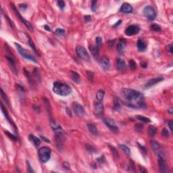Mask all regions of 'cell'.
<instances>
[{
	"label": "cell",
	"instance_id": "cell-1",
	"mask_svg": "<svg viewBox=\"0 0 173 173\" xmlns=\"http://www.w3.org/2000/svg\"><path fill=\"white\" fill-rule=\"evenodd\" d=\"M123 101L129 107L133 108H145L144 96L137 90L125 88L120 91Z\"/></svg>",
	"mask_w": 173,
	"mask_h": 173
},
{
	"label": "cell",
	"instance_id": "cell-2",
	"mask_svg": "<svg viewBox=\"0 0 173 173\" xmlns=\"http://www.w3.org/2000/svg\"><path fill=\"white\" fill-rule=\"evenodd\" d=\"M53 91L60 96H67L72 92V89L68 85L60 81H55L53 84Z\"/></svg>",
	"mask_w": 173,
	"mask_h": 173
},
{
	"label": "cell",
	"instance_id": "cell-3",
	"mask_svg": "<svg viewBox=\"0 0 173 173\" xmlns=\"http://www.w3.org/2000/svg\"><path fill=\"white\" fill-rule=\"evenodd\" d=\"M6 47H5V50H6V52H7V55H6V59H7V61L8 62V64L10 65V68L11 70L15 75H18V71H17L16 68V58L13 55V53L11 52V51L9 49V47L7 46V44L5 45Z\"/></svg>",
	"mask_w": 173,
	"mask_h": 173
},
{
	"label": "cell",
	"instance_id": "cell-4",
	"mask_svg": "<svg viewBox=\"0 0 173 173\" xmlns=\"http://www.w3.org/2000/svg\"><path fill=\"white\" fill-rule=\"evenodd\" d=\"M51 150L47 147H42L38 151L39 159L43 163H45L50 159Z\"/></svg>",
	"mask_w": 173,
	"mask_h": 173
},
{
	"label": "cell",
	"instance_id": "cell-5",
	"mask_svg": "<svg viewBox=\"0 0 173 173\" xmlns=\"http://www.w3.org/2000/svg\"><path fill=\"white\" fill-rule=\"evenodd\" d=\"M14 44L15 45H16V49L17 50H18V53L20 54L21 56H22L23 58L27 59V60L31 61V62H33L35 63H37V60L35 59V58L33 57V56L30 53V52H29V51L25 49L24 48H23V47L18 43H14Z\"/></svg>",
	"mask_w": 173,
	"mask_h": 173
},
{
	"label": "cell",
	"instance_id": "cell-6",
	"mask_svg": "<svg viewBox=\"0 0 173 173\" xmlns=\"http://www.w3.org/2000/svg\"><path fill=\"white\" fill-rule=\"evenodd\" d=\"M10 6H11V7H12V10L14 11V14H16V16L18 18H19V20H20V21L23 23V24L26 26V27L28 28V29H29L30 31H33V27L32 26V24L29 22L28 20H27L26 19H24L23 17L22 16L21 14H20L19 11L18 10V9H17L16 7V6H15L13 3H10Z\"/></svg>",
	"mask_w": 173,
	"mask_h": 173
},
{
	"label": "cell",
	"instance_id": "cell-7",
	"mask_svg": "<svg viewBox=\"0 0 173 173\" xmlns=\"http://www.w3.org/2000/svg\"><path fill=\"white\" fill-rule=\"evenodd\" d=\"M143 15L149 20H154L156 17V12L154 7L147 5L143 9Z\"/></svg>",
	"mask_w": 173,
	"mask_h": 173
},
{
	"label": "cell",
	"instance_id": "cell-8",
	"mask_svg": "<svg viewBox=\"0 0 173 173\" xmlns=\"http://www.w3.org/2000/svg\"><path fill=\"white\" fill-rule=\"evenodd\" d=\"M75 50H76L77 55H79L81 59L85 60V61H89L90 56H89V53H87V51H86L85 47H83V46L78 45L76 47Z\"/></svg>",
	"mask_w": 173,
	"mask_h": 173
},
{
	"label": "cell",
	"instance_id": "cell-9",
	"mask_svg": "<svg viewBox=\"0 0 173 173\" xmlns=\"http://www.w3.org/2000/svg\"><path fill=\"white\" fill-rule=\"evenodd\" d=\"M158 166L160 172L162 173H166L168 172V166L162 155L160 154H158Z\"/></svg>",
	"mask_w": 173,
	"mask_h": 173
},
{
	"label": "cell",
	"instance_id": "cell-10",
	"mask_svg": "<svg viewBox=\"0 0 173 173\" xmlns=\"http://www.w3.org/2000/svg\"><path fill=\"white\" fill-rule=\"evenodd\" d=\"M140 31V28L137 25H130L125 30V35L127 36L130 37L137 35Z\"/></svg>",
	"mask_w": 173,
	"mask_h": 173
},
{
	"label": "cell",
	"instance_id": "cell-11",
	"mask_svg": "<svg viewBox=\"0 0 173 173\" xmlns=\"http://www.w3.org/2000/svg\"><path fill=\"white\" fill-rule=\"evenodd\" d=\"M72 109L75 112V113L76 114V115L79 117L83 116L85 114L84 107L77 102H74L72 103Z\"/></svg>",
	"mask_w": 173,
	"mask_h": 173
},
{
	"label": "cell",
	"instance_id": "cell-12",
	"mask_svg": "<svg viewBox=\"0 0 173 173\" xmlns=\"http://www.w3.org/2000/svg\"><path fill=\"white\" fill-rule=\"evenodd\" d=\"M103 122L112 132H117L118 131V128L116 125L115 121L112 118H103Z\"/></svg>",
	"mask_w": 173,
	"mask_h": 173
},
{
	"label": "cell",
	"instance_id": "cell-13",
	"mask_svg": "<svg viewBox=\"0 0 173 173\" xmlns=\"http://www.w3.org/2000/svg\"><path fill=\"white\" fill-rule=\"evenodd\" d=\"M55 142H56V145L59 150H62L64 145V132L63 131L59 132H55Z\"/></svg>",
	"mask_w": 173,
	"mask_h": 173
},
{
	"label": "cell",
	"instance_id": "cell-14",
	"mask_svg": "<svg viewBox=\"0 0 173 173\" xmlns=\"http://www.w3.org/2000/svg\"><path fill=\"white\" fill-rule=\"evenodd\" d=\"M164 78L162 76H160V77H158L156 78H154V79H149L148 81L145 84L144 88L145 89H147V88H149L151 86H154L155 85L158 84L159 83H160L162 81H164Z\"/></svg>",
	"mask_w": 173,
	"mask_h": 173
},
{
	"label": "cell",
	"instance_id": "cell-15",
	"mask_svg": "<svg viewBox=\"0 0 173 173\" xmlns=\"http://www.w3.org/2000/svg\"><path fill=\"white\" fill-rule=\"evenodd\" d=\"M1 112H2L3 114V115H4V116L5 117V118H6L7 121H8V122H9V123L12 125V127H13L14 129L15 132H16V133H18V128H17L16 125H15L14 122L12 120V118H10V116H9V114H8V112H7V110L5 109V107L3 106V105L2 103H1Z\"/></svg>",
	"mask_w": 173,
	"mask_h": 173
},
{
	"label": "cell",
	"instance_id": "cell-16",
	"mask_svg": "<svg viewBox=\"0 0 173 173\" xmlns=\"http://www.w3.org/2000/svg\"><path fill=\"white\" fill-rule=\"evenodd\" d=\"M103 111H104V108H103V105L102 104V103H101L100 101H98V102H95L94 103L95 114L101 115L103 113Z\"/></svg>",
	"mask_w": 173,
	"mask_h": 173
},
{
	"label": "cell",
	"instance_id": "cell-17",
	"mask_svg": "<svg viewBox=\"0 0 173 173\" xmlns=\"http://www.w3.org/2000/svg\"><path fill=\"white\" fill-rule=\"evenodd\" d=\"M133 10V8L131 5L128 3H124L120 9V12L125 14H130Z\"/></svg>",
	"mask_w": 173,
	"mask_h": 173
},
{
	"label": "cell",
	"instance_id": "cell-18",
	"mask_svg": "<svg viewBox=\"0 0 173 173\" xmlns=\"http://www.w3.org/2000/svg\"><path fill=\"white\" fill-rule=\"evenodd\" d=\"M126 43L127 41L125 39H120L119 43L117 45V51L120 54H123L125 52V47H126Z\"/></svg>",
	"mask_w": 173,
	"mask_h": 173
},
{
	"label": "cell",
	"instance_id": "cell-19",
	"mask_svg": "<svg viewBox=\"0 0 173 173\" xmlns=\"http://www.w3.org/2000/svg\"><path fill=\"white\" fill-rule=\"evenodd\" d=\"M137 47L139 51H145L147 49V44L143 39H139L137 41Z\"/></svg>",
	"mask_w": 173,
	"mask_h": 173
},
{
	"label": "cell",
	"instance_id": "cell-20",
	"mask_svg": "<svg viewBox=\"0 0 173 173\" xmlns=\"http://www.w3.org/2000/svg\"><path fill=\"white\" fill-rule=\"evenodd\" d=\"M86 126H87V128H88V130H89V132H90L92 135L97 136V135H98V130H97V129L96 126L94 125L93 123H88L87 124H86Z\"/></svg>",
	"mask_w": 173,
	"mask_h": 173
},
{
	"label": "cell",
	"instance_id": "cell-21",
	"mask_svg": "<svg viewBox=\"0 0 173 173\" xmlns=\"http://www.w3.org/2000/svg\"><path fill=\"white\" fill-rule=\"evenodd\" d=\"M50 125L52 129H53V130L54 131L55 133V132H59L63 131V129H62V127H61V126H60L58 123H56L55 120L51 119Z\"/></svg>",
	"mask_w": 173,
	"mask_h": 173
},
{
	"label": "cell",
	"instance_id": "cell-22",
	"mask_svg": "<svg viewBox=\"0 0 173 173\" xmlns=\"http://www.w3.org/2000/svg\"><path fill=\"white\" fill-rule=\"evenodd\" d=\"M89 49H90L91 53V54L93 55V58L96 60H98L99 53V48L97 46L92 45L89 47Z\"/></svg>",
	"mask_w": 173,
	"mask_h": 173
},
{
	"label": "cell",
	"instance_id": "cell-23",
	"mask_svg": "<svg viewBox=\"0 0 173 173\" xmlns=\"http://www.w3.org/2000/svg\"><path fill=\"white\" fill-rule=\"evenodd\" d=\"M116 67L119 70H125L127 68V65L123 59L117 58L116 59Z\"/></svg>",
	"mask_w": 173,
	"mask_h": 173
},
{
	"label": "cell",
	"instance_id": "cell-24",
	"mask_svg": "<svg viewBox=\"0 0 173 173\" xmlns=\"http://www.w3.org/2000/svg\"><path fill=\"white\" fill-rule=\"evenodd\" d=\"M101 66L104 70H108L110 68V60L107 57H103L101 60Z\"/></svg>",
	"mask_w": 173,
	"mask_h": 173
},
{
	"label": "cell",
	"instance_id": "cell-25",
	"mask_svg": "<svg viewBox=\"0 0 173 173\" xmlns=\"http://www.w3.org/2000/svg\"><path fill=\"white\" fill-rule=\"evenodd\" d=\"M24 74H25V75H26L27 78L28 79V80H29V84L31 86V87L35 86V81H34V78L33 77V75H32L28 70H26L25 68H24Z\"/></svg>",
	"mask_w": 173,
	"mask_h": 173
},
{
	"label": "cell",
	"instance_id": "cell-26",
	"mask_svg": "<svg viewBox=\"0 0 173 173\" xmlns=\"http://www.w3.org/2000/svg\"><path fill=\"white\" fill-rule=\"evenodd\" d=\"M29 139L31 140V141L35 145V146L36 147H38L39 146V145L41 144V139L38 137H37L36 136H35L34 135H29Z\"/></svg>",
	"mask_w": 173,
	"mask_h": 173
},
{
	"label": "cell",
	"instance_id": "cell-27",
	"mask_svg": "<svg viewBox=\"0 0 173 173\" xmlns=\"http://www.w3.org/2000/svg\"><path fill=\"white\" fill-rule=\"evenodd\" d=\"M40 71L38 68H35L33 72V77L34 79L37 82H41V76H40Z\"/></svg>",
	"mask_w": 173,
	"mask_h": 173
},
{
	"label": "cell",
	"instance_id": "cell-28",
	"mask_svg": "<svg viewBox=\"0 0 173 173\" xmlns=\"http://www.w3.org/2000/svg\"><path fill=\"white\" fill-rule=\"evenodd\" d=\"M157 132V128L155 127L154 126L150 125L148 127V135L150 137H154Z\"/></svg>",
	"mask_w": 173,
	"mask_h": 173
},
{
	"label": "cell",
	"instance_id": "cell-29",
	"mask_svg": "<svg viewBox=\"0 0 173 173\" xmlns=\"http://www.w3.org/2000/svg\"><path fill=\"white\" fill-rule=\"evenodd\" d=\"M71 74H72L71 75V78L73 80V81L76 83L79 84L80 83H81V79H80L79 75L77 72H73V71L71 72Z\"/></svg>",
	"mask_w": 173,
	"mask_h": 173
},
{
	"label": "cell",
	"instance_id": "cell-30",
	"mask_svg": "<svg viewBox=\"0 0 173 173\" xmlns=\"http://www.w3.org/2000/svg\"><path fill=\"white\" fill-rule=\"evenodd\" d=\"M150 145H151V148L154 150H159V149L161 148V145L158 142L154 140H151L150 141Z\"/></svg>",
	"mask_w": 173,
	"mask_h": 173
},
{
	"label": "cell",
	"instance_id": "cell-31",
	"mask_svg": "<svg viewBox=\"0 0 173 173\" xmlns=\"http://www.w3.org/2000/svg\"><path fill=\"white\" fill-rule=\"evenodd\" d=\"M1 97H2L3 100L4 101V102H5V103L7 104V106H8V107H10V101H9V99H8V98H7L6 94L4 93V91H3V89H1Z\"/></svg>",
	"mask_w": 173,
	"mask_h": 173
},
{
	"label": "cell",
	"instance_id": "cell-32",
	"mask_svg": "<svg viewBox=\"0 0 173 173\" xmlns=\"http://www.w3.org/2000/svg\"><path fill=\"white\" fill-rule=\"evenodd\" d=\"M27 37H28V42H29V45L31 46V48L33 49L34 51H35V53H38V52H37V49H36V47H35V43H34V42L33 41V40L31 39V37L29 36L28 34H27Z\"/></svg>",
	"mask_w": 173,
	"mask_h": 173
},
{
	"label": "cell",
	"instance_id": "cell-33",
	"mask_svg": "<svg viewBox=\"0 0 173 173\" xmlns=\"http://www.w3.org/2000/svg\"><path fill=\"white\" fill-rule=\"evenodd\" d=\"M121 109V104L118 101L117 98H114V110L116 111H119Z\"/></svg>",
	"mask_w": 173,
	"mask_h": 173
},
{
	"label": "cell",
	"instance_id": "cell-34",
	"mask_svg": "<svg viewBox=\"0 0 173 173\" xmlns=\"http://www.w3.org/2000/svg\"><path fill=\"white\" fill-rule=\"evenodd\" d=\"M104 95H105V91L103 90H99L96 94V99L99 101H102Z\"/></svg>",
	"mask_w": 173,
	"mask_h": 173
},
{
	"label": "cell",
	"instance_id": "cell-35",
	"mask_svg": "<svg viewBox=\"0 0 173 173\" xmlns=\"http://www.w3.org/2000/svg\"><path fill=\"white\" fill-rule=\"evenodd\" d=\"M119 147H120V149L123 150V151H124L125 154H127V156H129L130 154V149L128 147L127 145H123V144H120L119 145Z\"/></svg>",
	"mask_w": 173,
	"mask_h": 173
},
{
	"label": "cell",
	"instance_id": "cell-36",
	"mask_svg": "<svg viewBox=\"0 0 173 173\" xmlns=\"http://www.w3.org/2000/svg\"><path fill=\"white\" fill-rule=\"evenodd\" d=\"M136 118H137V120H140V121H141V122L144 123H151V120L149 118H147V117H145V116H143L138 115L136 116Z\"/></svg>",
	"mask_w": 173,
	"mask_h": 173
},
{
	"label": "cell",
	"instance_id": "cell-37",
	"mask_svg": "<svg viewBox=\"0 0 173 173\" xmlns=\"http://www.w3.org/2000/svg\"><path fill=\"white\" fill-rule=\"evenodd\" d=\"M135 130L137 132H143V126L142 124H139L137 123L135 125Z\"/></svg>",
	"mask_w": 173,
	"mask_h": 173
},
{
	"label": "cell",
	"instance_id": "cell-38",
	"mask_svg": "<svg viewBox=\"0 0 173 173\" xmlns=\"http://www.w3.org/2000/svg\"><path fill=\"white\" fill-rule=\"evenodd\" d=\"M108 146H109L110 149V150L112 151V154H113L114 157H115V158H119V155H118V151L116 150V149L115 147L111 146V145H108Z\"/></svg>",
	"mask_w": 173,
	"mask_h": 173
},
{
	"label": "cell",
	"instance_id": "cell-39",
	"mask_svg": "<svg viewBox=\"0 0 173 173\" xmlns=\"http://www.w3.org/2000/svg\"><path fill=\"white\" fill-rule=\"evenodd\" d=\"M65 33H66V32H65V30H64V29H60V28L56 29L55 31V33L59 37L64 36Z\"/></svg>",
	"mask_w": 173,
	"mask_h": 173
},
{
	"label": "cell",
	"instance_id": "cell-40",
	"mask_svg": "<svg viewBox=\"0 0 173 173\" xmlns=\"http://www.w3.org/2000/svg\"><path fill=\"white\" fill-rule=\"evenodd\" d=\"M129 66L130 68L132 70H135L137 68V64H136V62L133 60H130L129 62Z\"/></svg>",
	"mask_w": 173,
	"mask_h": 173
},
{
	"label": "cell",
	"instance_id": "cell-41",
	"mask_svg": "<svg viewBox=\"0 0 173 173\" xmlns=\"http://www.w3.org/2000/svg\"><path fill=\"white\" fill-rule=\"evenodd\" d=\"M5 133L6 134V135H7V137H9L10 139H12L13 141H16L17 139H18V138H17V137L16 135H12V133H10V132H8V131H5Z\"/></svg>",
	"mask_w": 173,
	"mask_h": 173
},
{
	"label": "cell",
	"instance_id": "cell-42",
	"mask_svg": "<svg viewBox=\"0 0 173 173\" xmlns=\"http://www.w3.org/2000/svg\"><path fill=\"white\" fill-rule=\"evenodd\" d=\"M5 18L7 20V22H8V24H9V25L10 26V27H12V29H15V24H14V22L12 21V20L10 19V18L7 16V15H5Z\"/></svg>",
	"mask_w": 173,
	"mask_h": 173
},
{
	"label": "cell",
	"instance_id": "cell-43",
	"mask_svg": "<svg viewBox=\"0 0 173 173\" xmlns=\"http://www.w3.org/2000/svg\"><path fill=\"white\" fill-rule=\"evenodd\" d=\"M95 43L97 44V46L99 48H100L102 46V39L101 37H97L95 39Z\"/></svg>",
	"mask_w": 173,
	"mask_h": 173
},
{
	"label": "cell",
	"instance_id": "cell-44",
	"mask_svg": "<svg viewBox=\"0 0 173 173\" xmlns=\"http://www.w3.org/2000/svg\"><path fill=\"white\" fill-rule=\"evenodd\" d=\"M86 77L88 78V79L91 82H92L93 81L94 78V73L93 72H91V71H86Z\"/></svg>",
	"mask_w": 173,
	"mask_h": 173
},
{
	"label": "cell",
	"instance_id": "cell-45",
	"mask_svg": "<svg viewBox=\"0 0 173 173\" xmlns=\"http://www.w3.org/2000/svg\"><path fill=\"white\" fill-rule=\"evenodd\" d=\"M151 29L153 30V31H154L158 32V31H161V27H160L158 24H153L151 26Z\"/></svg>",
	"mask_w": 173,
	"mask_h": 173
},
{
	"label": "cell",
	"instance_id": "cell-46",
	"mask_svg": "<svg viewBox=\"0 0 173 173\" xmlns=\"http://www.w3.org/2000/svg\"><path fill=\"white\" fill-rule=\"evenodd\" d=\"M86 149H87V151H89V153H91L92 154V153L95 152V149L93 146L90 145H88V144L86 145Z\"/></svg>",
	"mask_w": 173,
	"mask_h": 173
},
{
	"label": "cell",
	"instance_id": "cell-47",
	"mask_svg": "<svg viewBox=\"0 0 173 173\" xmlns=\"http://www.w3.org/2000/svg\"><path fill=\"white\" fill-rule=\"evenodd\" d=\"M57 5H58V6L59 7H60V9H64V7H65V5H66V3H65V2L64 1H62V0H59V1H57Z\"/></svg>",
	"mask_w": 173,
	"mask_h": 173
},
{
	"label": "cell",
	"instance_id": "cell-48",
	"mask_svg": "<svg viewBox=\"0 0 173 173\" xmlns=\"http://www.w3.org/2000/svg\"><path fill=\"white\" fill-rule=\"evenodd\" d=\"M97 7V2L96 1H93L91 2V10L93 12H95Z\"/></svg>",
	"mask_w": 173,
	"mask_h": 173
},
{
	"label": "cell",
	"instance_id": "cell-49",
	"mask_svg": "<svg viewBox=\"0 0 173 173\" xmlns=\"http://www.w3.org/2000/svg\"><path fill=\"white\" fill-rule=\"evenodd\" d=\"M162 135L164 137H169V132L166 129H163L162 130Z\"/></svg>",
	"mask_w": 173,
	"mask_h": 173
},
{
	"label": "cell",
	"instance_id": "cell-50",
	"mask_svg": "<svg viewBox=\"0 0 173 173\" xmlns=\"http://www.w3.org/2000/svg\"><path fill=\"white\" fill-rule=\"evenodd\" d=\"M26 164H27V172L28 173H33V171L31 166V164H30V163H29V162L28 160H27V162H26Z\"/></svg>",
	"mask_w": 173,
	"mask_h": 173
},
{
	"label": "cell",
	"instance_id": "cell-51",
	"mask_svg": "<svg viewBox=\"0 0 173 173\" xmlns=\"http://www.w3.org/2000/svg\"><path fill=\"white\" fill-rule=\"evenodd\" d=\"M129 166H130V170H131V171H132V172H135V164H134V163H133V162H132V160H130V161Z\"/></svg>",
	"mask_w": 173,
	"mask_h": 173
},
{
	"label": "cell",
	"instance_id": "cell-52",
	"mask_svg": "<svg viewBox=\"0 0 173 173\" xmlns=\"http://www.w3.org/2000/svg\"><path fill=\"white\" fill-rule=\"evenodd\" d=\"M167 50L168 52H170L171 54H173V44H169L167 46Z\"/></svg>",
	"mask_w": 173,
	"mask_h": 173
},
{
	"label": "cell",
	"instance_id": "cell-53",
	"mask_svg": "<svg viewBox=\"0 0 173 173\" xmlns=\"http://www.w3.org/2000/svg\"><path fill=\"white\" fill-rule=\"evenodd\" d=\"M84 21L85 22H89L91 21V16L90 15H86V16H84Z\"/></svg>",
	"mask_w": 173,
	"mask_h": 173
},
{
	"label": "cell",
	"instance_id": "cell-54",
	"mask_svg": "<svg viewBox=\"0 0 173 173\" xmlns=\"http://www.w3.org/2000/svg\"><path fill=\"white\" fill-rule=\"evenodd\" d=\"M138 145H139V147L140 149L141 150V151L143 152V153H144V154H147V149L145 148L144 147L142 146V145H141L139 144V143H138Z\"/></svg>",
	"mask_w": 173,
	"mask_h": 173
},
{
	"label": "cell",
	"instance_id": "cell-55",
	"mask_svg": "<svg viewBox=\"0 0 173 173\" xmlns=\"http://www.w3.org/2000/svg\"><path fill=\"white\" fill-rule=\"evenodd\" d=\"M168 126H169V129L171 130V131L173 132V122L172 120H170L168 122Z\"/></svg>",
	"mask_w": 173,
	"mask_h": 173
},
{
	"label": "cell",
	"instance_id": "cell-56",
	"mask_svg": "<svg viewBox=\"0 0 173 173\" xmlns=\"http://www.w3.org/2000/svg\"><path fill=\"white\" fill-rule=\"evenodd\" d=\"M140 64H141V66L143 68H146L147 67V64L145 62H141Z\"/></svg>",
	"mask_w": 173,
	"mask_h": 173
},
{
	"label": "cell",
	"instance_id": "cell-57",
	"mask_svg": "<svg viewBox=\"0 0 173 173\" xmlns=\"http://www.w3.org/2000/svg\"><path fill=\"white\" fill-rule=\"evenodd\" d=\"M97 161L99 162V163H103V162H105V158H104V156H102L100 158H98L97 160Z\"/></svg>",
	"mask_w": 173,
	"mask_h": 173
},
{
	"label": "cell",
	"instance_id": "cell-58",
	"mask_svg": "<svg viewBox=\"0 0 173 173\" xmlns=\"http://www.w3.org/2000/svg\"><path fill=\"white\" fill-rule=\"evenodd\" d=\"M140 171H141V173H147V171L146 169H145L143 167H142V166H140Z\"/></svg>",
	"mask_w": 173,
	"mask_h": 173
},
{
	"label": "cell",
	"instance_id": "cell-59",
	"mask_svg": "<svg viewBox=\"0 0 173 173\" xmlns=\"http://www.w3.org/2000/svg\"><path fill=\"white\" fill-rule=\"evenodd\" d=\"M20 8H22V10H25V9H26V8H27V5H26V4H24V3H22V4H20Z\"/></svg>",
	"mask_w": 173,
	"mask_h": 173
},
{
	"label": "cell",
	"instance_id": "cell-60",
	"mask_svg": "<svg viewBox=\"0 0 173 173\" xmlns=\"http://www.w3.org/2000/svg\"><path fill=\"white\" fill-rule=\"evenodd\" d=\"M44 29H45L46 31H51L50 27H49V26H48V25H47V24L44 25Z\"/></svg>",
	"mask_w": 173,
	"mask_h": 173
},
{
	"label": "cell",
	"instance_id": "cell-61",
	"mask_svg": "<svg viewBox=\"0 0 173 173\" xmlns=\"http://www.w3.org/2000/svg\"><path fill=\"white\" fill-rule=\"evenodd\" d=\"M41 139L42 140H43L44 141L47 142V143H50V141H49V139H46L45 137H41Z\"/></svg>",
	"mask_w": 173,
	"mask_h": 173
},
{
	"label": "cell",
	"instance_id": "cell-62",
	"mask_svg": "<svg viewBox=\"0 0 173 173\" xmlns=\"http://www.w3.org/2000/svg\"><path fill=\"white\" fill-rule=\"evenodd\" d=\"M121 22H122V20H118V22H117V23H116V24H114V25L113 27H117L118 24H120V23H121Z\"/></svg>",
	"mask_w": 173,
	"mask_h": 173
},
{
	"label": "cell",
	"instance_id": "cell-63",
	"mask_svg": "<svg viewBox=\"0 0 173 173\" xmlns=\"http://www.w3.org/2000/svg\"><path fill=\"white\" fill-rule=\"evenodd\" d=\"M168 112L170 114H173V108H169L168 110Z\"/></svg>",
	"mask_w": 173,
	"mask_h": 173
},
{
	"label": "cell",
	"instance_id": "cell-64",
	"mask_svg": "<svg viewBox=\"0 0 173 173\" xmlns=\"http://www.w3.org/2000/svg\"><path fill=\"white\" fill-rule=\"evenodd\" d=\"M66 111H67L68 114V115L70 116H72V114H71V112H69V110H68V108H67V110H66Z\"/></svg>",
	"mask_w": 173,
	"mask_h": 173
}]
</instances>
